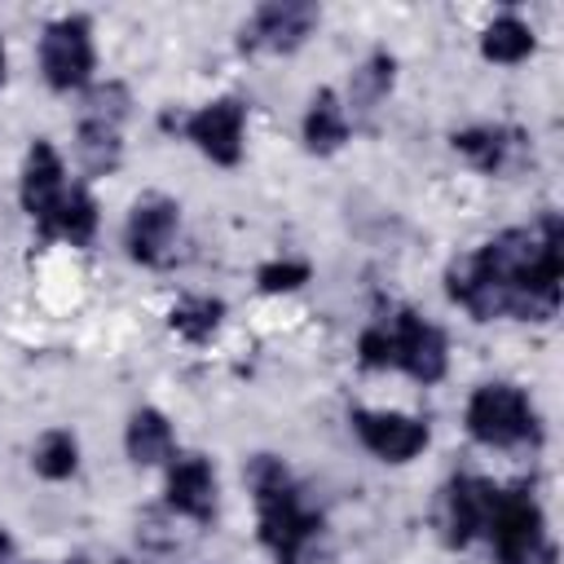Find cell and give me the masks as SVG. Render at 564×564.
<instances>
[{"instance_id": "cell-1", "label": "cell", "mask_w": 564, "mask_h": 564, "mask_svg": "<svg viewBox=\"0 0 564 564\" xmlns=\"http://www.w3.org/2000/svg\"><path fill=\"white\" fill-rule=\"evenodd\" d=\"M247 485L260 507V538L273 551L278 564H308V546L322 529V520L300 502L286 467L273 454H256L247 463Z\"/></svg>"}, {"instance_id": "cell-2", "label": "cell", "mask_w": 564, "mask_h": 564, "mask_svg": "<svg viewBox=\"0 0 564 564\" xmlns=\"http://www.w3.org/2000/svg\"><path fill=\"white\" fill-rule=\"evenodd\" d=\"M485 533L494 538L498 564H555V546L546 538L542 507L533 502L529 489H507V494L498 489Z\"/></svg>"}, {"instance_id": "cell-3", "label": "cell", "mask_w": 564, "mask_h": 564, "mask_svg": "<svg viewBox=\"0 0 564 564\" xmlns=\"http://www.w3.org/2000/svg\"><path fill=\"white\" fill-rule=\"evenodd\" d=\"M467 432L480 445H520V441H538V414L529 405V397L511 383H485L471 392L467 401Z\"/></svg>"}, {"instance_id": "cell-4", "label": "cell", "mask_w": 564, "mask_h": 564, "mask_svg": "<svg viewBox=\"0 0 564 564\" xmlns=\"http://www.w3.org/2000/svg\"><path fill=\"white\" fill-rule=\"evenodd\" d=\"M40 66H44V79L57 88V93H70V88H84L88 75H93V35H88V18L70 13V18H57L44 40H40Z\"/></svg>"}, {"instance_id": "cell-5", "label": "cell", "mask_w": 564, "mask_h": 564, "mask_svg": "<svg viewBox=\"0 0 564 564\" xmlns=\"http://www.w3.org/2000/svg\"><path fill=\"white\" fill-rule=\"evenodd\" d=\"M388 335H392V366L410 370L419 383H436L445 375V335L432 322L401 308L397 317H388Z\"/></svg>"}, {"instance_id": "cell-6", "label": "cell", "mask_w": 564, "mask_h": 564, "mask_svg": "<svg viewBox=\"0 0 564 564\" xmlns=\"http://www.w3.org/2000/svg\"><path fill=\"white\" fill-rule=\"evenodd\" d=\"M317 22V9L308 0H273L260 4L256 18L242 26V48H273V53H291L308 40Z\"/></svg>"}, {"instance_id": "cell-7", "label": "cell", "mask_w": 564, "mask_h": 564, "mask_svg": "<svg viewBox=\"0 0 564 564\" xmlns=\"http://www.w3.org/2000/svg\"><path fill=\"white\" fill-rule=\"evenodd\" d=\"M242 119H247V106L238 97H220V101L203 106L198 115H189L185 119V132H189V141L212 163L234 167L242 159Z\"/></svg>"}, {"instance_id": "cell-8", "label": "cell", "mask_w": 564, "mask_h": 564, "mask_svg": "<svg viewBox=\"0 0 564 564\" xmlns=\"http://www.w3.org/2000/svg\"><path fill=\"white\" fill-rule=\"evenodd\" d=\"M352 432L383 463H405L427 445V423L410 414H388V410H352Z\"/></svg>"}, {"instance_id": "cell-9", "label": "cell", "mask_w": 564, "mask_h": 564, "mask_svg": "<svg viewBox=\"0 0 564 564\" xmlns=\"http://www.w3.org/2000/svg\"><path fill=\"white\" fill-rule=\"evenodd\" d=\"M176 203L163 198V194H150L132 207L128 216V251L132 260L141 264H167L172 260V247H176Z\"/></svg>"}, {"instance_id": "cell-10", "label": "cell", "mask_w": 564, "mask_h": 564, "mask_svg": "<svg viewBox=\"0 0 564 564\" xmlns=\"http://www.w3.org/2000/svg\"><path fill=\"white\" fill-rule=\"evenodd\" d=\"M62 198H66V167L48 141H35L26 154V167H22V207L44 229Z\"/></svg>"}, {"instance_id": "cell-11", "label": "cell", "mask_w": 564, "mask_h": 564, "mask_svg": "<svg viewBox=\"0 0 564 564\" xmlns=\"http://www.w3.org/2000/svg\"><path fill=\"white\" fill-rule=\"evenodd\" d=\"M494 502H498V489L489 480H480V476L449 480V494H445V529H449V542L463 546L476 533H485V524L494 516Z\"/></svg>"}, {"instance_id": "cell-12", "label": "cell", "mask_w": 564, "mask_h": 564, "mask_svg": "<svg viewBox=\"0 0 564 564\" xmlns=\"http://www.w3.org/2000/svg\"><path fill=\"white\" fill-rule=\"evenodd\" d=\"M167 507H176L189 520H212L216 511V471L207 458L185 454L167 471Z\"/></svg>"}, {"instance_id": "cell-13", "label": "cell", "mask_w": 564, "mask_h": 564, "mask_svg": "<svg viewBox=\"0 0 564 564\" xmlns=\"http://www.w3.org/2000/svg\"><path fill=\"white\" fill-rule=\"evenodd\" d=\"M454 150H463L480 172L502 176V172H511V163L520 154V132H511V128H463V132H454Z\"/></svg>"}, {"instance_id": "cell-14", "label": "cell", "mask_w": 564, "mask_h": 564, "mask_svg": "<svg viewBox=\"0 0 564 564\" xmlns=\"http://www.w3.org/2000/svg\"><path fill=\"white\" fill-rule=\"evenodd\" d=\"M344 141H348L344 106H339V97H335L330 88H322V93L313 97L308 115H304V145H308L313 154H330V150H339Z\"/></svg>"}, {"instance_id": "cell-15", "label": "cell", "mask_w": 564, "mask_h": 564, "mask_svg": "<svg viewBox=\"0 0 564 564\" xmlns=\"http://www.w3.org/2000/svg\"><path fill=\"white\" fill-rule=\"evenodd\" d=\"M123 445H128V458L141 463V467L163 463V458H172V423H167L159 410H137V414L128 419Z\"/></svg>"}, {"instance_id": "cell-16", "label": "cell", "mask_w": 564, "mask_h": 564, "mask_svg": "<svg viewBox=\"0 0 564 564\" xmlns=\"http://www.w3.org/2000/svg\"><path fill=\"white\" fill-rule=\"evenodd\" d=\"M93 229H97V203L88 198V189H66V198L57 203V212H53V220L40 229L44 238H66V242H75V247H84L88 238H93Z\"/></svg>"}, {"instance_id": "cell-17", "label": "cell", "mask_w": 564, "mask_h": 564, "mask_svg": "<svg viewBox=\"0 0 564 564\" xmlns=\"http://www.w3.org/2000/svg\"><path fill=\"white\" fill-rule=\"evenodd\" d=\"M480 53L489 57V62H502V66H511V62H524L529 53H533V31L520 22V18H494L489 26H485V35H480Z\"/></svg>"}, {"instance_id": "cell-18", "label": "cell", "mask_w": 564, "mask_h": 564, "mask_svg": "<svg viewBox=\"0 0 564 564\" xmlns=\"http://www.w3.org/2000/svg\"><path fill=\"white\" fill-rule=\"evenodd\" d=\"M119 128H110V123H93V119H84L79 123V159H84V167L93 172V176H106V172H115L119 167Z\"/></svg>"}, {"instance_id": "cell-19", "label": "cell", "mask_w": 564, "mask_h": 564, "mask_svg": "<svg viewBox=\"0 0 564 564\" xmlns=\"http://www.w3.org/2000/svg\"><path fill=\"white\" fill-rule=\"evenodd\" d=\"M220 313H225L220 300H207V295L181 300V304L172 308V330L185 335L189 344H203V339H212V330L220 326Z\"/></svg>"}, {"instance_id": "cell-20", "label": "cell", "mask_w": 564, "mask_h": 564, "mask_svg": "<svg viewBox=\"0 0 564 564\" xmlns=\"http://www.w3.org/2000/svg\"><path fill=\"white\" fill-rule=\"evenodd\" d=\"M79 463V445L70 432H44L35 454H31V467L44 476V480H66Z\"/></svg>"}, {"instance_id": "cell-21", "label": "cell", "mask_w": 564, "mask_h": 564, "mask_svg": "<svg viewBox=\"0 0 564 564\" xmlns=\"http://www.w3.org/2000/svg\"><path fill=\"white\" fill-rule=\"evenodd\" d=\"M392 88V57L388 53H375L357 75H352V106L357 110H375Z\"/></svg>"}, {"instance_id": "cell-22", "label": "cell", "mask_w": 564, "mask_h": 564, "mask_svg": "<svg viewBox=\"0 0 564 564\" xmlns=\"http://www.w3.org/2000/svg\"><path fill=\"white\" fill-rule=\"evenodd\" d=\"M123 115H128V88H123V84H97V88L84 97V119H93V123L119 128Z\"/></svg>"}, {"instance_id": "cell-23", "label": "cell", "mask_w": 564, "mask_h": 564, "mask_svg": "<svg viewBox=\"0 0 564 564\" xmlns=\"http://www.w3.org/2000/svg\"><path fill=\"white\" fill-rule=\"evenodd\" d=\"M357 352H361V366H370V370L392 366V335H388V322L366 326L361 339H357Z\"/></svg>"}, {"instance_id": "cell-24", "label": "cell", "mask_w": 564, "mask_h": 564, "mask_svg": "<svg viewBox=\"0 0 564 564\" xmlns=\"http://www.w3.org/2000/svg\"><path fill=\"white\" fill-rule=\"evenodd\" d=\"M256 278H260L264 291H295V286L308 282V264H304V260H273V264H264Z\"/></svg>"}, {"instance_id": "cell-25", "label": "cell", "mask_w": 564, "mask_h": 564, "mask_svg": "<svg viewBox=\"0 0 564 564\" xmlns=\"http://www.w3.org/2000/svg\"><path fill=\"white\" fill-rule=\"evenodd\" d=\"M9 555H13V538L0 529V564H9Z\"/></svg>"}, {"instance_id": "cell-26", "label": "cell", "mask_w": 564, "mask_h": 564, "mask_svg": "<svg viewBox=\"0 0 564 564\" xmlns=\"http://www.w3.org/2000/svg\"><path fill=\"white\" fill-rule=\"evenodd\" d=\"M0 79H4V44H0Z\"/></svg>"}]
</instances>
